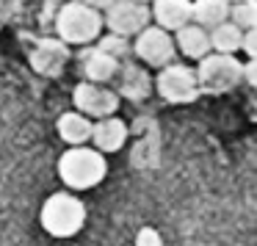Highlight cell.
<instances>
[{"label":"cell","mask_w":257,"mask_h":246,"mask_svg":"<svg viewBox=\"0 0 257 246\" xmlns=\"http://www.w3.org/2000/svg\"><path fill=\"white\" fill-rule=\"evenodd\" d=\"M152 25L169 31H180L183 25L191 23V0H152L150 3Z\"/></svg>","instance_id":"obj_10"},{"label":"cell","mask_w":257,"mask_h":246,"mask_svg":"<svg viewBox=\"0 0 257 246\" xmlns=\"http://www.w3.org/2000/svg\"><path fill=\"white\" fill-rule=\"evenodd\" d=\"M161 232L155 227H144L139 235H136V246H161Z\"/></svg>","instance_id":"obj_19"},{"label":"cell","mask_w":257,"mask_h":246,"mask_svg":"<svg viewBox=\"0 0 257 246\" xmlns=\"http://www.w3.org/2000/svg\"><path fill=\"white\" fill-rule=\"evenodd\" d=\"M97 50L111 56V58H116V61H122L130 53V45H127V39H122V36H116V34H105L100 39V45H97Z\"/></svg>","instance_id":"obj_17"},{"label":"cell","mask_w":257,"mask_h":246,"mask_svg":"<svg viewBox=\"0 0 257 246\" xmlns=\"http://www.w3.org/2000/svg\"><path fill=\"white\" fill-rule=\"evenodd\" d=\"M133 39L136 42H133V47H130V53H133L141 64H147V67H152V69L174 64L177 50H174V39H172L169 31L158 28V25H147V28L141 31L139 36H133Z\"/></svg>","instance_id":"obj_7"},{"label":"cell","mask_w":257,"mask_h":246,"mask_svg":"<svg viewBox=\"0 0 257 246\" xmlns=\"http://www.w3.org/2000/svg\"><path fill=\"white\" fill-rule=\"evenodd\" d=\"M72 102H75V111L83 113V116H89V119L91 116H97V119L113 116V113H116V108H119L116 91L105 89L102 83H89V80L75 86Z\"/></svg>","instance_id":"obj_8"},{"label":"cell","mask_w":257,"mask_h":246,"mask_svg":"<svg viewBox=\"0 0 257 246\" xmlns=\"http://www.w3.org/2000/svg\"><path fill=\"white\" fill-rule=\"evenodd\" d=\"M229 3H240V0H229Z\"/></svg>","instance_id":"obj_23"},{"label":"cell","mask_w":257,"mask_h":246,"mask_svg":"<svg viewBox=\"0 0 257 246\" xmlns=\"http://www.w3.org/2000/svg\"><path fill=\"white\" fill-rule=\"evenodd\" d=\"M240 80H246L249 86L257 83V61H249V58H246V64L240 67Z\"/></svg>","instance_id":"obj_20"},{"label":"cell","mask_w":257,"mask_h":246,"mask_svg":"<svg viewBox=\"0 0 257 246\" xmlns=\"http://www.w3.org/2000/svg\"><path fill=\"white\" fill-rule=\"evenodd\" d=\"M227 20L240 31L257 28V0H240V3H229Z\"/></svg>","instance_id":"obj_16"},{"label":"cell","mask_w":257,"mask_h":246,"mask_svg":"<svg viewBox=\"0 0 257 246\" xmlns=\"http://www.w3.org/2000/svg\"><path fill=\"white\" fill-rule=\"evenodd\" d=\"M240 53H243L249 61H257V28L243 31V39H240Z\"/></svg>","instance_id":"obj_18"},{"label":"cell","mask_w":257,"mask_h":246,"mask_svg":"<svg viewBox=\"0 0 257 246\" xmlns=\"http://www.w3.org/2000/svg\"><path fill=\"white\" fill-rule=\"evenodd\" d=\"M58 136L69 147H83L91 139V119L78 111H67L58 116Z\"/></svg>","instance_id":"obj_13"},{"label":"cell","mask_w":257,"mask_h":246,"mask_svg":"<svg viewBox=\"0 0 257 246\" xmlns=\"http://www.w3.org/2000/svg\"><path fill=\"white\" fill-rule=\"evenodd\" d=\"M56 28L67 45H89V42L100 39L102 34V14L78 3V0H69L58 12Z\"/></svg>","instance_id":"obj_3"},{"label":"cell","mask_w":257,"mask_h":246,"mask_svg":"<svg viewBox=\"0 0 257 246\" xmlns=\"http://www.w3.org/2000/svg\"><path fill=\"white\" fill-rule=\"evenodd\" d=\"M39 221L45 227V232L53 235V238H72L86 224V207L75 194L58 191V194L47 196V202L42 205Z\"/></svg>","instance_id":"obj_2"},{"label":"cell","mask_w":257,"mask_h":246,"mask_svg":"<svg viewBox=\"0 0 257 246\" xmlns=\"http://www.w3.org/2000/svg\"><path fill=\"white\" fill-rule=\"evenodd\" d=\"M227 14L229 0H191V23L205 31L227 23Z\"/></svg>","instance_id":"obj_12"},{"label":"cell","mask_w":257,"mask_h":246,"mask_svg":"<svg viewBox=\"0 0 257 246\" xmlns=\"http://www.w3.org/2000/svg\"><path fill=\"white\" fill-rule=\"evenodd\" d=\"M207 39H210V53H221V56H238L240 53V39H243V31L235 28L232 23H221L216 28L207 31Z\"/></svg>","instance_id":"obj_14"},{"label":"cell","mask_w":257,"mask_h":246,"mask_svg":"<svg viewBox=\"0 0 257 246\" xmlns=\"http://www.w3.org/2000/svg\"><path fill=\"white\" fill-rule=\"evenodd\" d=\"M199 67L194 69L196 75V86H199V94H227L235 86L240 83V67L243 64L235 56H221V53H207L202 61H196Z\"/></svg>","instance_id":"obj_4"},{"label":"cell","mask_w":257,"mask_h":246,"mask_svg":"<svg viewBox=\"0 0 257 246\" xmlns=\"http://www.w3.org/2000/svg\"><path fill=\"white\" fill-rule=\"evenodd\" d=\"M174 50L183 53L188 61H202V58L210 53V39H207V31L199 28V25L188 23L180 31H174Z\"/></svg>","instance_id":"obj_11"},{"label":"cell","mask_w":257,"mask_h":246,"mask_svg":"<svg viewBox=\"0 0 257 246\" xmlns=\"http://www.w3.org/2000/svg\"><path fill=\"white\" fill-rule=\"evenodd\" d=\"M83 72H86V78H89V83H108V80L116 78L119 61L111 56H105V53H100V50H94V53L86 56Z\"/></svg>","instance_id":"obj_15"},{"label":"cell","mask_w":257,"mask_h":246,"mask_svg":"<svg viewBox=\"0 0 257 246\" xmlns=\"http://www.w3.org/2000/svg\"><path fill=\"white\" fill-rule=\"evenodd\" d=\"M127 141V125L119 116H102L97 122H91V139L89 144L94 147L102 155H111V152H119Z\"/></svg>","instance_id":"obj_9"},{"label":"cell","mask_w":257,"mask_h":246,"mask_svg":"<svg viewBox=\"0 0 257 246\" xmlns=\"http://www.w3.org/2000/svg\"><path fill=\"white\" fill-rule=\"evenodd\" d=\"M136 3H147V6H150V3H152V0H136Z\"/></svg>","instance_id":"obj_22"},{"label":"cell","mask_w":257,"mask_h":246,"mask_svg":"<svg viewBox=\"0 0 257 246\" xmlns=\"http://www.w3.org/2000/svg\"><path fill=\"white\" fill-rule=\"evenodd\" d=\"M78 3H83V6H89V9H94V12H105L108 6H111L113 0H78Z\"/></svg>","instance_id":"obj_21"},{"label":"cell","mask_w":257,"mask_h":246,"mask_svg":"<svg viewBox=\"0 0 257 246\" xmlns=\"http://www.w3.org/2000/svg\"><path fill=\"white\" fill-rule=\"evenodd\" d=\"M108 174L105 155L97 152L94 147H69L58 161V177L64 180V185L72 191H89L97 183H102Z\"/></svg>","instance_id":"obj_1"},{"label":"cell","mask_w":257,"mask_h":246,"mask_svg":"<svg viewBox=\"0 0 257 246\" xmlns=\"http://www.w3.org/2000/svg\"><path fill=\"white\" fill-rule=\"evenodd\" d=\"M155 91L172 105H185L199 97V86H196V75L185 64H166L158 69L155 75Z\"/></svg>","instance_id":"obj_6"},{"label":"cell","mask_w":257,"mask_h":246,"mask_svg":"<svg viewBox=\"0 0 257 246\" xmlns=\"http://www.w3.org/2000/svg\"><path fill=\"white\" fill-rule=\"evenodd\" d=\"M147 25H152L150 6L136 3V0H113L102 14V28H108V34H116L122 39L139 36Z\"/></svg>","instance_id":"obj_5"}]
</instances>
